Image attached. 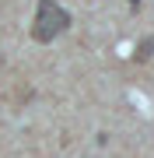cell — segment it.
Listing matches in <instances>:
<instances>
[{"label":"cell","mask_w":154,"mask_h":158,"mask_svg":"<svg viewBox=\"0 0 154 158\" xmlns=\"http://www.w3.org/2000/svg\"><path fill=\"white\" fill-rule=\"evenodd\" d=\"M70 28V14L63 11L56 0H39L35 7V21H32V39L35 42H53L56 35Z\"/></svg>","instance_id":"cell-1"},{"label":"cell","mask_w":154,"mask_h":158,"mask_svg":"<svg viewBox=\"0 0 154 158\" xmlns=\"http://www.w3.org/2000/svg\"><path fill=\"white\" fill-rule=\"evenodd\" d=\"M130 7H140V0H130Z\"/></svg>","instance_id":"cell-3"},{"label":"cell","mask_w":154,"mask_h":158,"mask_svg":"<svg viewBox=\"0 0 154 158\" xmlns=\"http://www.w3.org/2000/svg\"><path fill=\"white\" fill-rule=\"evenodd\" d=\"M151 53H154V39H151V35H144V39L137 42V53H133V63H147V60H151Z\"/></svg>","instance_id":"cell-2"}]
</instances>
